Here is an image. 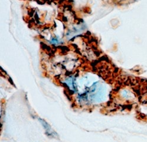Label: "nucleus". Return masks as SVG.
Returning <instances> with one entry per match:
<instances>
[{"label": "nucleus", "instance_id": "f257e3e1", "mask_svg": "<svg viewBox=\"0 0 147 142\" xmlns=\"http://www.w3.org/2000/svg\"><path fill=\"white\" fill-rule=\"evenodd\" d=\"M40 121H41V123H42V125H43V126H44V127L46 129V131H47L48 134H49L50 135H51L53 136H54L55 135H56L55 134H53L54 131L51 129L50 126L46 122L45 120H41L40 119Z\"/></svg>", "mask_w": 147, "mask_h": 142}]
</instances>
